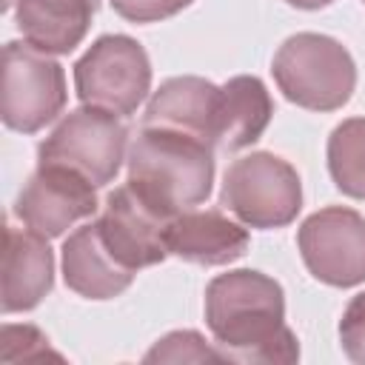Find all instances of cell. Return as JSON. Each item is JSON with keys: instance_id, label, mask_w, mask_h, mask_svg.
<instances>
[{"instance_id": "obj_1", "label": "cell", "mask_w": 365, "mask_h": 365, "mask_svg": "<svg viewBox=\"0 0 365 365\" xmlns=\"http://www.w3.org/2000/svg\"><path fill=\"white\" fill-rule=\"evenodd\" d=\"M205 325L222 359L297 362L299 345L285 325L282 285L254 268L220 274L205 288Z\"/></svg>"}, {"instance_id": "obj_2", "label": "cell", "mask_w": 365, "mask_h": 365, "mask_svg": "<svg viewBox=\"0 0 365 365\" xmlns=\"http://www.w3.org/2000/svg\"><path fill=\"white\" fill-rule=\"evenodd\" d=\"M128 180L174 214L188 211L211 194L214 148L177 131L140 125L128 145Z\"/></svg>"}, {"instance_id": "obj_3", "label": "cell", "mask_w": 365, "mask_h": 365, "mask_svg": "<svg viewBox=\"0 0 365 365\" xmlns=\"http://www.w3.org/2000/svg\"><path fill=\"white\" fill-rule=\"evenodd\" d=\"M271 74L285 100L308 111H336L356 88V66L348 48L317 31L288 37L274 54Z\"/></svg>"}, {"instance_id": "obj_4", "label": "cell", "mask_w": 365, "mask_h": 365, "mask_svg": "<svg viewBox=\"0 0 365 365\" xmlns=\"http://www.w3.org/2000/svg\"><path fill=\"white\" fill-rule=\"evenodd\" d=\"M220 205L248 228H282L302 208V182L288 160L271 151H254L228 165Z\"/></svg>"}, {"instance_id": "obj_5", "label": "cell", "mask_w": 365, "mask_h": 365, "mask_svg": "<svg viewBox=\"0 0 365 365\" xmlns=\"http://www.w3.org/2000/svg\"><path fill=\"white\" fill-rule=\"evenodd\" d=\"M74 88L83 106L128 117L151 91L145 48L128 34H103L74 63Z\"/></svg>"}, {"instance_id": "obj_6", "label": "cell", "mask_w": 365, "mask_h": 365, "mask_svg": "<svg viewBox=\"0 0 365 365\" xmlns=\"http://www.w3.org/2000/svg\"><path fill=\"white\" fill-rule=\"evenodd\" d=\"M125 143L128 128L117 120V114L83 106L68 111L37 145V163L66 165L100 188L117 177L125 157Z\"/></svg>"}, {"instance_id": "obj_7", "label": "cell", "mask_w": 365, "mask_h": 365, "mask_svg": "<svg viewBox=\"0 0 365 365\" xmlns=\"http://www.w3.org/2000/svg\"><path fill=\"white\" fill-rule=\"evenodd\" d=\"M66 97V71L51 54L26 40L6 43L0 117L11 131L34 134L46 128L63 111Z\"/></svg>"}, {"instance_id": "obj_8", "label": "cell", "mask_w": 365, "mask_h": 365, "mask_svg": "<svg viewBox=\"0 0 365 365\" xmlns=\"http://www.w3.org/2000/svg\"><path fill=\"white\" fill-rule=\"evenodd\" d=\"M174 211L148 197L131 180L106 197L100 231L111 254L131 271L157 265L168 257V228Z\"/></svg>"}, {"instance_id": "obj_9", "label": "cell", "mask_w": 365, "mask_h": 365, "mask_svg": "<svg viewBox=\"0 0 365 365\" xmlns=\"http://www.w3.org/2000/svg\"><path fill=\"white\" fill-rule=\"evenodd\" d=\"M297 245L314 279L334 288L365 282V217L345 205L314 211L297 231Z\"/></svg>"}, {"instance_id": "obj_10", "label": "cell", "mask_w": 365, "mask_h": 365, "mask_svg": "<svg viewBox=\"0 0 365 365\" xmlns=\"http://www.w3.org/2000/svg\"><path fill=\"white\" fill-rule=\"evenodd\" d=\"M94 188L97 185H91L83 174L66 165L37 163V171L26 180V185L17 194L14 214L26 228L43 237H60L74 222L97 211Z\"/></svg>"}, {"instance_id": "obj_11", "label": "cell", "mask_w": 365, "mask_h": 365, "mask_svg": "<svg viewBox=\"0 0 365 365\" xmlns=\"http://www.w3.org/2000/svg\"><path fill=\"white\" fill-rule=\"evenodd\" d=\"M217 111H220V86L205 77L182 74L160 83L151 94L143 123L145 128L177 131L217 148Z\"/></svg>"}, {"instance_id": "obj_12", "label": "cell", "mask_w": 365, "mask_h": 365, "mask_svg": "<svg viewBox=\"0 0 365 365\" xmlns=\"http://www.w3.org/2000/svg\"><path fill=\"white\" fill-rule=\"evenodd\" d=\"M137 271L125 268L103 240L100 222H86L63 242V279L86 299H111L123 294Z\"/></svg>"}, {"instance_id": "obj_13", "label": "cell", "mask_w": 365, "mask_h": 365, "mask_svg": "<svg viewBox=\"0 0 365 365\" xmlns=\"http://www.w3.org/2000/svg\"><path fill=\"white\" fill-rule=\"evenodd\" d=\"M54 285V254L48 237L31 228L6 225L3 251V311H31Z\"/></svg>"}, {"instance_id": "obj_14", "label": "cell", "mask_w": 365, "mask_h": 365, "mask_svg": "<svg viewBox=\"0 0 365 365\" xmlns=\"http://www.w3.org/2000/svg\"><path fill=\"white\" fill-rule=\"evenodd\" d=\"M248 231L217 208L180 211L168 228V254L194 265H228L248 251Z\"/></svg>"}, {"instance_id": "obj_15", "label": "cell", "mask_w": 365, "mask_h": 365, "mask_svg": "<svg viewBox=\"0 0 365 365\" xmlns=\"http://www.w3.org/2000/svg\"><path fill=\"white\" fill-rule=\"evenodd\" d=\"M100 0H17V29L23 40L46 54L74 51L97 11Z\"/></svg>"}, {"instance_id": "obj_16", "label": "cell", "mask_w": 365, "mask_h": 365, "mask_svg": "<svg viewBox=\"0 0 365 365\" xmlns=\"http://www.w3.org/2000/svg\"><path fill=\"white\" fill-rule=\"evenodd\" d=\"M274 114V100L265 83L254 74H237L220 86L217 148L240 151L262 137Z\"/></svg>"}, {"instance_id": "obj_17", "label": "cell", "mask_w": 365, "mask_h": 365, "mask_svg": "<svg viewBox=\"0 0 365 365\" xmlns=\"http://www.w3.org/2000/svg\"><path fill=\"white\" fill-rule=\"evenodd\" d=\"M328 171L342 194L365 200V117L342 120L331 131Z\"/></svg>"}, {"instance_id": "obj_18", "label": "cell", "mask_w": 365, "mask_h": 365, "mask_svg": "<svg viewBox=\"0 0 365 365\" xmlns=\"http://www.w3.org/2000/svg\"><path fill=\"white\" fill-rule=\"evenodd\" d=\"M205 362V359H222L217 348H208L205 339L197 331H174L165 334L148 354L145 362Z\"/></svg>"}, {"instance_id": "obj_19", "label": "cell", "mask_w": 365, "mask_h": 365, "mask_svg": "<svg viewBox=\"0 0 365 365\" xmlns=\"http://www.w3.org/2000/svg\"><path fill=\"white\" fill-rule=\"evenodd\" d=\"M339 345L351 362L365 365V291L356 294L339 319Z\"/></svg>"}, {"instance_id": "obj_20", "label": "cell", "mask_w": 365, "mask_h": 365, "mask_svg": "<svg viewBox=\"0 0 365 365\" xmlns=\"http://www.w3.org/2000/svg\"><path fill=\"white\" fill-rule=\"evenodd\" d=\"M194 0H111V9L128 23H157L174 17Z\"/></svg>"}, {"instance_id": "obj_21", "label": "cell", "mask_w": 365, "mask_h": 365, "mask_svg": "<svg viewBox=\"0 0 365 365\" xmlns=\"http://www.w3.org/2000/svg\"><path fill=\"white\" fill-rule=\"evenodd\" d=\"M285 3H291V6H297V9L314 11V9H322V6H328V3H334V0H285Z\"/></svg>"}]
</instances>
